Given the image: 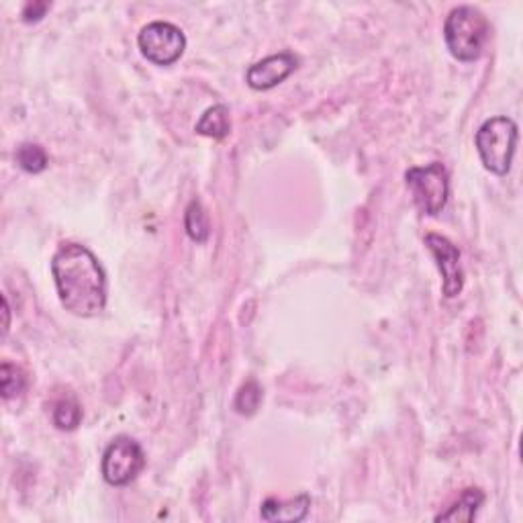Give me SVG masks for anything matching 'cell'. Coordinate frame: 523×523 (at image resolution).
I'll return each instance as SVG.
<instances>
[{
  "label": "cell",
  "mask_w": 523,
  "mask_h": 523,
  "mask_svg": "<svg viewBox=\"0 0 523 523\" xmlns=\"http://www.w3.org/2000/svg\"><path fill=\"white\" fill-rule=\"evenodd\" d=\"M57 297L76 317H96L106 307V274L96 256L80 244H62L52 258Z\"/></svg>",
  "instance_id": "1"
},
{
  "label": "cell",
  "mask_w": 523,
  "mask_h": 523,
  "mask_svg": "<svg viewBox=\"0 0 523 523\" xmlns=\"http://www.w3.org/2000/svg\"><path fill=\"white\" fill-rule=\"evenodd\" d=\"M491 35V25L478 8L470 5L456 6L446 16L444 39L450 54L460 62H475Z\"/></svg>",
  "instance_id": "2"
},
{
  "label": "cell",
  "mask_w": 523,
  "mask_h": 523,
  "mask_svg": "<svg viewBox=\"0 0 523 523\" xmlns=\"http://www.w3.org/2000/svg\"><path fill=\"white\" fill-rule=\"evenodd\" d=\"M518 126L516 121L509 117H493L487 119L477 131V149L488 172L497 174V176H505L509 174L513 156H516L518 147Z\"/></svg>",
  "instance_id": "3"
},
{
  "label": "cell",
  "mask_w": 523,
  "mask_h": 523,
  "mask_svg": "<svg viewBox=\"0 0 523 523\" xmlns=\"http://www.w3.org/2000/svg\"><path fill=\"white\" fill-rule=\"evenodd\" d=\"M405 182L423 215L436 217L444 211L448 198H450V174L442 162L413 166L405 172Z\"/></svg>",
  "instance_id": "4"
},
{
  "label": "cell",
  "mask_w": 523,
  "mask_h": 523,
  "mask_svg": "<svg viewBox=\"0 0 523 523\" xmlns=\"http://www.w3.org/2000/svg\"><path fill=\"white\" fill-rule=\"evenodd\" d=\"M146 468V454L139 442L129 436H119L106 446L101 472L106 485L127 487Z\"/></svg>",
  "instance_id": "5"
},
{
  "label": "cell",
  "mask_w": 523,
  "mask_h": 523,
  "mask_svg": "<svg viewBox=\"0 0 523 523\" xmlns=\"http://www.w3.org/2000/svg\"><path fill=\"white\" fill-rule=\"evenodd\" d=\"M144 57L156 65H172L186 49V37L180 27L168 21L147 23L137 35Z\"/></svg>",
  "instance_id": "6"
},
{
  "label": "cell",
  "mask_w": 523,
  "mask_h": 523,
  "mask_svg": "<svg viewBox=\"0 0 523 523\" xmlns=\"http://www.w3.org/2000/svg\"><path fill=\"white\" fill-rule=\"evenodd\" d=\"M427 250L434 254L438 268L442 272V293L446 298H456L464 288V270L460 264V250L450 239L439 234L426 236Z\"/></svg>",
  "instance_id": "7"
},
{
  "label": "cell",
  "mask_w": 523,
  "mask_h": 523,
  "mask_svg": "<svg viewBox=\"0 0 523 523\" xmlns=\"http://www.w3.org/2000/svg\"><path fill=\"white\" fill-rule=\"evenodd\" d=\"M297 68L298 57L293 52H280L252 64L246 72V82L254 90H270L282 85Z\"/></svg>",
  "instance_id": "8"
},
{
  "label": "cell",
  "mask_w": 523,
  "mask_h": 523,
  "mask_svg": "<svg viewBox=\"0 0 523 523\" xmlns=\"http://www.w3.org/2000/svg\"><path fill=\"white\" fill-rule=\"evenodd\" d=\"M311 497L303 493L290 501H278L270 497L260 508V516L264 521H303L309 513Z\"/></svg>",
  "instance_id": "9"
},
{
  "label": "cell",
  "mask_w": 523,
  "mask_h": 523,
  "mask_svg": "<svg viewBox=\"0 0 523 523\" xmlns=\"http://www.w3.org/2000/svg\"><path fill=\"white\" fill-rule=\"evenodd\" d=\"M485 503V493L480 488H464L462 495L458 497L452 508H448L444 513L436 516V521H467L470 523L477 518V511L480 509V505Z\"/></svg>",
  "instance_id": "10"
},
{
  "label": "cell",
  "mask_w": 523,
  "mask_h": 523,
  "mask_svg": "<svg viewBox=\"0 0 523 523\" xmlns=\"http://www.w3.org/2000/svg\"><path fill=\"white\" fill-rule=\"evenodd\" d=\"M195 129L198 136H205L211 139H226L231 131L229 109L226 105L209 106V109L203 113V117L198 119Z\"/></svg>",
  "instance_id": "11"
},
{
  "label": "cell",
  "mask_w": 523,
  "mask_h": 523,
  "mask_svg": "<svg viewBox=\"0 0 523 523\" xmlns=\"http://www.w3.org/2000/svg\"><path fill=\"white\" fill-rule=\"evenodd\" d=\"M52 421L57 429L74 431L82 421V407L72 393L57 397L52 405Z\"/></svg>",
  "instance_id": "12"
},
{
  "label": "cell",
  "mask_w": 523,
  "mask_h": 523,
  "mask_svg": "<svg viewBox=\"0 0 523 523\" xmlns=\"http://www.w3.org/2000/svg\"><path fill=\"white\" fill-rule=\"evenodd\" d=\"M185 229H186L188 237L196 244H205L206 239H209V234H211L209 217H206V213L198 198H193V201H190L186 206Z\"/></svg>",
  "instance_id": "13"
},
{
  "label": "cell",
  "mask_w": 523,
  "mask_h": 523,
  "mask_svg": "<svg viewBox=\"0 0 523 523\" xmlns=\"http://www.w3.org/2000/svg\"><path fill=\"white\" fill-rule=\"evenodd\" d=\"M262 387L258 385V380L256 378H247L246 383L239 387V391L236 395V401H234V409L239 415H246V417H250L256 411H258V407L262 403Z\"/></svg>",
  "instance_id": "14"
},
{
  "label": "cell",
  "mask_w": 523,
  "mask_h": 523,
  "mask_svg": "<svg viewBox=\"0 0 523 523\" xmlns=\"http://www.w3.org/2000/svg\"><path fill=\"white\" fill-rule=\"evenodd\" d=\"M0 388H3L5 401L19 397L21 393H25V388H27V377H25V372L19 367H15V364L3 362V367H0Z\"/></svg>",
  "instance_id": "15"
},
{
  "label": "cell",
  "mask_w": 523,
  "mask_h": 523,
  "mask_svg": "<svg viewBox=\"0 0 523 523\" xmlns=\"http://www.w3.org/2000/svg\"><path fill=\"white\" fill-rule=\"evenodd\" d=\"M15 157H16V164H19L21 168L29 174L44 172L49 164L45 149L39 144H23L19 149H16Z\"/></svg>",
  "instance_id": "16"
},
{
  "label": "cell",
  "mask_w": 523,
  "mask_h": 523,
  "mask_svg": "<svg viewBox=\"0 0 523 523\" xmlns=\"http://www.w3.org/2000/svg\"><path fill=\"white\" fill-rule=\"evenodd\" d=\"M47 11H49V3H27L23 8V21L25 23L39 21Z\"/></svg>",
  "instance_id": "17"
},
{
  "label": "cell",
  "mask_w": 523,
  "mask_h": 523,
  "mask_svg": "<svg viewBox=\"0 0 523 523\" xmlns=\"http://www.w3.org/2000/svg\"><path fill=\"white\" fill-rule=\"evenodd\" d=\"M3 305H5V309H3V311H5V336H6L8 326H11V321H8V319H11V313H8L11 309H8V301H6V297L3 298Z\"/></svg>",
  "instance_id": "18"
}]
</instances>
